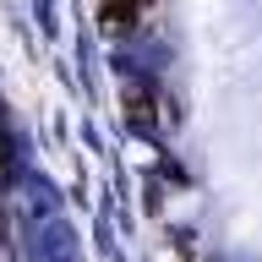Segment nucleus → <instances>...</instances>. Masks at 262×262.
I'll return each instance as SVG.
<instances>
[{
	"instance_id": "obj_1",
	"label": "nucleus",
	"mask_w": 262,
	"mask_h": 262,
	"mask_svg": "<svg viewBox=\"0 0 262 262\" xmlns=\"http://www.w3.org/2000/svg\"><path fill=\"white\" fill-rule=\"evenodd\" d=\"M142 11H147V0H98V22H104V28H115V33L137 28V22H142Z\"/></svg>"
},
{
	"instance_id": "obj_2",
	"label": "nucleus",
	"mask_w": 262,
	"mask_h": 262,
	"mask_svg": "<svg viewBox=\"0 0 262 262\" xmlns=\"http://www.w3.org/2000/svg\"><path fill=\"white\" fill-rule=\"evenodd\" d=\"M126 115H137L142 126L153 120V104H147V88H131V93H126Z\"/></svg>"
}]
</instances>
